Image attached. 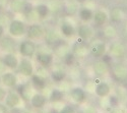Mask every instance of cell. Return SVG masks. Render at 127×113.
Instances as JSON below:
<instances>
[{"label": "cell", "instance_id": "cell-2", "mask_svg": "<svg viewBox=\"0 0 127 113\" xmlns=\"http://www.w3.org/2000/svg\"><path fill=\"white\" fill-rule=\"evenodd\" d=\"M35 52V45L31 42H24L20 45V53L25 56H31Z\"/></svg>", "mask_w": 127, "mask_h": 113}, {"label": "cell", "instance_id": "cell-12", "mask_svg": "<svg viewBox=\"0 0 127 113\" xmlns=\"http://www.w3.org/2000/svg\"><path fill=\"white\" fill-rule=\"evenodd\" d=\"M24 0H13L11 3V9L13 11H19L24 8Z\"/></svg>", "mask_w": 127, "mask_h": 113}, {"label": "cell", "instance_id": "cell-11", "mask_svg": "<svg viewBox=\"0 0 127 113\" xmlns=\"http://www.w3.org/2000/svg\"><path fill=\"white\" fill-rule=\"evenodd\" d=\"M109 91H110V89H109L107 84H101L97 88V94L101 97H104V96H107L109 94Z\"/></svg>", "mask_w": 127, "mask_h": 113}, {"label": "cell", "instance_id": "cell-10", "mask_svg": "<svg viewBox=\"0 0 127 113\" xmlns=\"http://www.w3.org/2000/svg\"><path fill=\"white\" fill-rule=\"evenodd\" d=\"M42 35V30L39 26H33L29 29V36L31 38H38Z\"/></svg>", "mask_w": 127, "mask_h": 113}, {"label": "cell", "instance_id": "cell-8", "mask_svg": "<svg viewBox=\"0 0 127 113\" xmlns=\"http://www.w3.org/2000/svg\"><path fill=\"white\" fill-rule=\"evenodd\" d=\"M32 104L35 107H42L45 104V98L42 95H35L32 99Z\"/></svg>", "mask_w": 127, "mask_h": 113}, {"label": "cell", "instance_id": "cell-23", "mask_svg": "<svg viewBox=\"0 0 127 113\" xmlns=\"http://www.w3.org/2000/svg\"><path fill=\"white\" fill-rule=\"evenodd\" d=\"M111 113H124V111L122 109H120V108H115V109L112 110Z\"/></svg>", "mask_w": 127, "mask_h": 113}, {"label": "cell", "instance_id": "cell-1", "mask_svg": "<svg viewBox=\"0 0 127 113\" xmlns=\"http://www.w3.org/2000/svg\"><path fill=\"white\" fill-rule=\"evenodd\" d=\"M9 32L13 36H20L24 33V24L22 22H19V20H13L10 24Z\"/></svg>", "mask_w": 127, "mask_h": 113}, {"label": "cell", "instance_id": "cell-21", "mask_svg": "<svg viewBox=\"0 0 127 113\" xmlns=\"http://www.w3.org/2000/svg\"><path fill=\"white\" fill-rule=\"evenodd\" d=\"M110 103H111L112 105H117L118 101H117V99H116L115 97H111V98H110Z\"/></svg>", "mask_w": 127, "mask_h": 113}, {"label": "cell", "instance_id": "cell-26", "mask_svg": "<svg viewBox=\"0 0 127 113\" xmlns=\"http://www.w3.org/2000/svg\"><path fill=\"white\" fill-rule=\"evenodd\" d=\"M11 113H22V112H20L18 109H16V108H14L13 110H12V112Z\"/></svg>", "mask_w": 127, "mask_h": 113}, {"label": "cell", "instance_id": "cell-24", "mask_svg": "<svg viewBox=\"0 0 127 113\" xmlns=\"http://www.w3.org/2000/svg\"><path fill=\"white\" fill-rule=\"evenodd\" d=\"M4 96H5V92L1 88H0V100H2L4 98Z\"/></svg>", "mask_w": 127, "mask_h": 113}, {"label": "cell", "instance_id": "cell-22", "mask_svg": "<svg viewBox=\"0 0 127 113\" xmlns=\"http://www.w3.org/2000/svg\"><path fill=\"white\" fill-rule=\"evenodd\" d=\"M0 113H7V109L4 105L0 104Z\"/></svg>", "mask_w": 127, "mask_h": 113}, {"label": "cell", "instance_id": "cell-25", "mask_svg": "<svg viewBox=\"0 0 127 113\" xmlns=\"http://www.w3.org/2000/svg\"><path fill=\"white\" fill-rule=\"evenodd\" d=\"M2 34H3V27L0 25V37L2 36Z\"/></svg>", "mask_w": 127, "mask_h": 113}, {"label": "cell", "instance_id": "cell-16", "mask_svg": "<svg viewBox=\"0 0 127 113\" xmlns=\"http://www.w3.org/2000/svg\"><path fill=\"white\" fill-rule=\"evenodd\" d=\"M38 13H39L41 16H45V15L48 13V8H47L45 5H40V6H38Z\"/></svg>", "mask_w": 127, "mask_h": 113}, {"label": "cell", "instance_id": "cell-17", "mask_svg": "<svg viewBox=\"0 0 127 113\" xmlns=\"http://www.w3.org/2000/svg\"><path fill=\"white\" fill-rule=\"evenodd\" d=\"M53 78H54L55 80H61V79H63L64 78V74H62V73H54L53 74Z\"/></svg>", "mask_w": 127, "mask_h": 113}, {"label": "cell", "instance_id": "cell-28", "mask_svg": "<svg viewBox=\"0 0 127 113\" xmlns=\"http://www.w3.org/2000/svg\"><path fill=\"white\" fill-rule=\"evenodd\" d=\"M22 113H31V112H29V111H23Z\"/></svg>", "mask_w": 127, "mask_h": 113}, {"label": "cell", "instance_id": "cell-18", "mask_svg": "<svg viewBox=\"0 0 127 113\" xmlns=\"http://www.w3.org/2000/svg\"><path fill=\"white\" fill-rule=\"evenodd\" d=\"M62 31H63V33H64L65 35H71L72 34V29L70 27H68V26H63Z\"/></svg>", "mask_w": 127, "mask_h": 113}, {"label": "cell", "instance_id": "cell-4", "mask_svg": "<svg viewBox=\"0 0 127 113\" xmlns=\"http://www.w3.org/2000/svg\"><path fill=\"white\" fill-rule=\"evenodd\" d=\"M2 80H3L4 85H6L7 87H13L16 84V77L12 74H10V73L3 75Z\"/></svg>", "mask_w": 127, "mask_h": 113}, {"label": "cell", "instance_id": "cell-27", "mask_svg": "<svg viewBox=\"0 0 127 113\" xmlns=\"http://www.w3.org/2000/svg\"><path fill=\"white\" fill-rule=\"evenodd\" d=\"M51 113H58V112H57L56 110H52V111H51Z\"/></svg>", "mask_w": 127, "mask_h": 113}, {"label": "cell", "instance_id": "cell-14", "mask_svg": "<svg viewBox=\"0 0 127 113\" xmlns=\"http://www.w3.org/2000/svg\"><path fill=\"white\" fill-rule=\"evenodd\" d=\"M33 83H34V85H35L37 88H39V89L44 88V86H45L44 80L42 79L41 77H39V76H34V77H33Z\"/></svg>", "mask_w": 127, "mask_h": 113}, {"label": "cell", "instance_id": "cell-19", "mask_svg": "<svg viewBox=\"0 0 127 113\" xmlns=\"http://www.w3.org/2000/svg\"><path fill=\"white\" fill-rule=\"evenodd\" d=\"M60 113H74V109H73L72 107H70V106H66L61 110Z\"/></svg>", "mask_w": 127, "mask_h": 113}, {"label": "cell", "instance_id": "cell-5", "mask_svg": "<svg viewBox=\"0 0 127 113\" xmlns=\"http://www.w3.org/2000/svg\"><path fill=\"white\" fill-rule=\"evenodd\" d=\"M3 62L6 66H8L10 68H13L17 65V59L15 56H13L11 54H8L3 58Z\"/></svg>", "mask_w": 127, "mask_h": 113}, {"label": "cell", "instance_id": "cell-15", "mask_svg": "<svg viewBox=\"0 0 127 113\" xmlns=\"http://www.w3.org/2000/svg\"><path fill=\"white\" fill-rule=\"evenodd\" d=\"M62 93L60 91L58 90H54L52 92V94H51V100L52 101H59L60 99H62Z\"/></svg>", "mask_w": 127, "mask_h": 113}, {"label": "cell", "instance_id": "cell-6", "mask_svg": "<svg viewBox=\"0 0 127 113\" xmlns=\"http://www.w3.org/2000/svg\"><path fill=\"white\" fill-rule=\"evenodd\" d=\"M18 102H19V97L14 94V93H9L7 98H6V104L10 107H14L18 104Z\"/></svg>", "mask_w": 127, "mask_h": 113}, {"label": "cell", "instance_id": "cell-3", "mask_svg": "<svg viewBox=\"0 0 127 113\" xmlns=\"http://www.w3.org/2000/svg\"><path fill=\"white\" fill-rule=\"evenodd\" d=\"M19 70L25 75H31L32 71H33V67H32V64L28 60H23L19 64Z\"/></svg>", "mask_w": 127, "mask_h": 113}, {"label": "cell", "instance_id": "cell-13", "mask_svg": "<svg viewBox=\"0 0 127 113\" xmlns=\"http://www.w3.org/2000/svg\"><path fill=\"white\" fill-rule=\"evenodd\" d=\"M38 60L42 64H48L51 61V56L47 55V54H40V55H38Z\"/></svg>", "mask_w": 127, "mask_h": 113}, {"label": "cell", "instance_id": "cell-9", "mask_svg": "<svg viewBox=\"0 0 127 113\" xmlns=\"http://www.w3.org/2000/svg\"><path fill=\"white\" fill-rule=\"evenodd\" d=\"M0 45H1V47L4 49V50H12L13 47H14V43H13V41L11 39H9V38H4L2 39V41L0 42Z\"/></svg>", "mask_w": 127, "mask_h": 113}, {"label": "cell", "instance_id": "cell-20", "mask_svg": "<svg viewBox=\"0 0 127 113\" xmlns=\"http://www.w3.org/2000/svg\"><path fill=\"white\" fill-rule=\"evenodd\" d=\"M91 12L90 11H88V10H83V11L81 12V17L83 18V19H90L91 18Z\"/></svg>", "mask_w": 127, "mask_h": 113}, {"label": "cell", "instance_id": "cell-7", "mask_svg": "<svg viewBox=\"0 0 127 113\" xmlns=\"http://www.w3.org/2000/svg\"><path fill=\"white\" fill-rule=\"evenodd\" d=\"M71 96L76 102H82L84 98H86V95H84L83 91L81 89H74L71 92Z\"/></svg>", "mask_w": 127, "mask_h": 113}]
</instances>
